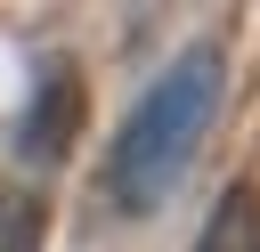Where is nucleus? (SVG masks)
<instances>
[{
    "label": "nucleus",
    "mask_w": 260,
    "mask_h": 252,
    "mask_svg": "<svg viewBox=\"0 0 260 252\" xmlns=\"http://www.w3.org/2000/svg\"><path fill=\"white\" fill-rule=\"evenodd\" d=\"M219 98H228V49L219 41L179 49L146 81V98L122 114V130L106 146V203L122 219H146V211L171 203V187L195 171L211 122H219Z\"/></svg>",
    "instance_id": "f257e3e1"
},
{
    "label": "nucleus",
    "mask_w": 260,
    "mask_h": 252,
    "mask_svg": "<svg viewBox=\"0 0 260 252\" xmlns=\"http://www.w3.org/2000/svg\"><path fill=\"white\" fill-rule=\"evenodd\" d=\"M81 122H89V81H81V65H73V57H41L32 98H24V114H16V163L57 171V163L73 154Z\"/></svg>",
    "instance_id": "f03ea898"
},
{
    "label": "nucleus",
    "mask_w": 260,
    "mask_h": 252,
    "mask_svg": "<svg viewBox=\"0 0 260 252\" xmlns=\"http://www.w3.org/2000/svg\"><path fill=\"white\" fill-rule=\"evenodd\" d=\"M187 252H260V187L252 179H236L219 203H211V219L195 228V244Z\"/></svg>",
    "instance_id": "7ed1b4c3"
},
{
    "label": "nucleus",
    "mask_w": 260,
    "mask_h": 252,
    "mask_svg": "<svg viewBox=\"0 0 260 252\" xmlns=\"http://www.w3.org/2000/svg\"><path fill=\"white\" fill-rule=\"evenodd\" d=\"M41 244H49V195L0 179V252H41Z\"/></svg>",
    "instance_id": "20e7f679"
}]
</instances>
